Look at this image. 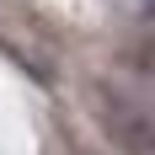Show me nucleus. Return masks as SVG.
<instances>
[{
    "label": "nucleus",
    "mask_w": 155,
    "mask_h": 155,
    "mask_svg": "<svg viewBox=\"0 0 155 155\" xmlns=\"http://www.w3.org/2000/svg\"><path fill=\"white\" fill-rule=\"evenodd\" d=\"M139 11H144V16H155V0H139Z\"/></svg>",
    "instance_id": "obj_3"
},
{
    "label": "nucleus",
    "mask_w": 155,
    "mask_h": 155,
    "mask_svg": "<svg viewBox=\"0 0 155 155\" xmlns=\"http://www.w3.org/2000/svg\"><path fill=\"white\" fill-rule=\"evenodd\" d=\"M107 139L123 155H155V102L144 96H123V91H102L96 102Z\"/></svg>",
    "instance_id": "obj_1"
},
{
    "label": "nucleus",
    "mask_w": 155,
    "mask_h": 155,
    "mask_svg": "<svg viewBox=\"0 0 155 155\" xmlns=\"http://www.w3.org/2000/svg\"><path fill=\"white\" fill-rule=\"evenodd\" d=\"M123 64H128L139 80H150V86H155V32H144V38H134V43L123 48Z\"/></svg>",
    "instance_id": "obj_2"
}]
</instances>
